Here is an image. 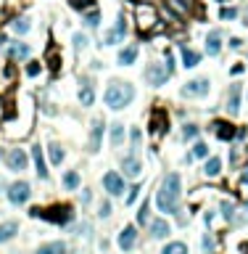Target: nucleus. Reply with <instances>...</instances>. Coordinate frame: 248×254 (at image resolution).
<instances>
[{
  "mask_svg": "<svg viewBox=\"0 0 248 254\" xmlns=\"http://www.w3.org/2000/svg\"><path fill=\"white\" fill-rule=\"evenodd\" d=\"M180 199H182V178L177 172H169L159 186L156 194V206L164 214H177L180 212Z\"/></svg>",
  "mask_w": 248,
  "mask_h": 254,
  "instance_id": "1",
  "label": "nucleus"
},
{
  "mask_svg": "<svg viewBox=\"0 0 248 254\" xmlns=\"http://www.w3.org/2000/svg\"><path fill=\"white\" fill-rule=\"evenodd\" d=\"M135 85L132 82H122V80H111L108 82V88H106V93H103V101L108 109H114V111H119V109H127L129 103L135 101Z\"/></svg>",
  "mask_w": 248,
  "mask_h": 254,
  "instance_id": "2",
  "label": "nucleus"
},
{
  "mask_svg": "<svg viewBox=\"0 0 248 254\" xmlns=\"http://www.w3.org/2000/svg\"><path fill=\"white\" fill-rule=\"evenodd\" d=\"M208 90H211V80L208 77H196V80H188L180 88L182 98H206Z\"/></svg>",
  "mask_w": 248,
  "mask_h": 254,
  "instance_id": "3",
  "label": "nucleus"
},
{
  "mask_svg": "<svg viewBox=\"0 0 248 254\" xmlns=\"http://www.w3.org/2000/svg\"><path fill=\"white\" fill-rule=\"evenodd\" d=\"M35 217H42V220H50L53 225H66V222H72L74 217V212H72V206H53V209H35L32 212Z\"/></svg>",
  "mask_w": 248,
  "mask_h": 254,
  "instance_id": "4",
  "label": "nucleus"
},
{
  "mask_svg": "<svg viewBox=\"0 0 248 254\" xmlns=\"http://www.w3.org/2000/svg\"><path fill=\"white\" fill-rule=\"evenodd\" d=\"M8 202L13 204V206H24L29 199H32V186H29L27 180H16V183H11L8 186Z\"/></svg>",
  "mask_w": 248,
  "mask_h": 254,
  "instance_id": "5",
  "label": "nucleus"
},
{
  "mask_svg": "<svg viewBox=\"0 0 248 254\" xmlns=\"http://www.w3.org/2000/svg\"><path fill=\"white\" fill-rule=\"evenodd\" d=\"M143 77H145V82H148L151 88H161V85H166V80L172 77V72H169L164 64H148L145 72H143Z\"/></svg>",
  "mask_w": 248,
  "mask_h": 254,
  "instance_id": "6",
  "label": "nucleus"
},
{
  "mask_svg": "<svg viewBox=\"0 0 248 254\" xmlns=\"http://www.w3.org/2000/svg\"><path fill=\"white\" fill-rule=\"evenodd\" d=\"M124 37H127V19H124V13H119L116 24L103 32V45H119L124 43Z\"/></svg>",
  "mask_w": 248,
  "mask_h": 254,
  "instance_id": "7",
  "label": "nucleus"
},
{
  "mask_svg": "<svg viewBox=\"0 0 248 254\" xmlns=\"http://www.w3.org/2000/svg\"><path fill=\"white\" fill-rule=\"evenodd\" d=\"M5 164L11 172H24V169H29V153L24 149H11L5 153Z\"/></svg>",
  "mask_w": 248,
  "mask_h": 254,
  "instance_id": "8",
  "label": "nucleus"
},
{
  "mask_svg": "<svg viewBox=\"0 0 248 254\" xmlns=\"http://www.w3.org/2000/svg\"><path fill=\"white\" fill-rule=\"evenodd\" d=\"M103 130H106V122L95 117L92 119V127H90V138H87V151L90 153H98L100 146H103Z\"/></svg>",
  "mask_w": 248,
  "mask_h": 254,
  "instance_id": "9",
  "label": "nucleus"
},
{
  "mask_svg": "<svg viewBox=\"0 0 248 254\" xmlns=\"http://www.w3.org/2000/svg\"><path fill=\"white\" fill-rule=\"evenodd\" d=\"M103 188H106V194L108 196H122L124 194V175L119 172H106L103 175Z\"/></svg>",
  "mask_w": 248,
  "mask_h": 254,
  "instance_id": "10",
  "label": "nucleus"
},
{
  "mask_svg": "<svg viewBox=\"0 0 248 254\" xmlns=\"http://www.w3.org/2000/svg\"><path fill=\"white\" fill-rule=\"evenodd\" d=\"M122 169H124V178H132V180L140 178V172H143V161H140V156L129 151L127 156L122 159Z\"/></svg>",
  "mask_w": 248,
  "mask_h": 254,
  "instance_id": "11",
  "label": "nucleus"
},
{
  "mask_svg": "<svg viewBox=\"0 0 248 254\" xmlns=\"http://www.w3.org/2000/svg\"><path fill=\"white\" fill-rule=\"evenodd\" d=\"M240 93H243L240 82H232L230 90H227V101H224V111H227L230 117H235V114L240 111Z\"/></svg>",
  "mask_w": 248,
  "mask_h": 254,
  "instance_id": "12",
  "label": "nucleus"
},
{
  "mask_svg": "<svg viewBox=\"0 0 248 254\" xmlns=\"http://www.w3.org/2000/svg\"><path fill=\"white\" fill-rule=\"evenodd\" d=\"M29 156H32V161H35L37 178H40V180H48V164H45V151H42V146L35 143L32 151H29Z\"/></svg>",
  "mask_w": 248,
  "mask_h": 254,
  "instance_id": "13",
  "label": "nucleus"
},
{
  "mask_svg": "<svg viewBox=\"0 0 248 254\" xmlns=\"http://www.w3.org/2000/svg\"><path fill=\"white\" fill-rule=\"evenodd\" d=\"M116 244H119V249H122V252L135 249V244H137V228H135V225L122 228V233H119V238H116Z\"/></svg>",
  "mask_w": 248,
  "mask_h": 254,
  "instance_id": "14",
  "label": "nucleus"
},
{
  "mask_svg": "<svg viewBox=\"0 0 248 254\" xmlns=\"http://www.w3.org/2000/svg\"><path fill=\"white\" fill-rule=\"evenodd\" d=\"M222 37H224L222 29H211V32L206 35V53L211 58H216L222 53Z\"/></svg>",
  "mask_w": 248,
  "mask_h": 254,
  "instance_id": "15",
  "label": "nucleus"
},
{
  "mask_svg": "<svg viewBox=\"0 0 248 254\" xmlns=\"http://www.w3.org/2000/svg\"><path fill=\"white\" fill-rule=\"evenodd\" d=\"M166 130H169L166 111H164V109H156V111H153V117H151V133H153V135H164Z\"/></svg>",
  "mask_w": 248,
  "mask_h": 254,
  "instance_id": "16",
  "label": "nucleus"
},
{
  "mask_svg": "<svg viewBox=\"0 0 248 254\" xmlns=\"http://www.w3.org/2000/svg\"><path fill=\"white\" fill-rule=\"evenodd\" d=\"M211 127H214V135L219 138V141H224V143H232V138L238 135V130L232 127L230 122H222V119H216Z\"/></svg>",
  "mask_w": 248,
  "mask_h": 254,
  "instance_id": "17",
  "label": "nucleus"
},
{
  "mask_svg": "<svg viewBox=\"0 0 248 254\" xmlns=\"http://www.w3.org/2000/svg\"><path fill=\"white\" fill-rule=\"evenodd\" d=\"M151 238H156V241H161V238H166L169 233H172V225L166 222V217H159V220H151V228H148Z\"/></svg>",
  "mask_w": 248,
  "mask_h": 254,
  "instance_id": "18",
  "label": "nucleus"
},
{
  "mask_svg": "<svg viewBox=\"0 0 248 254\" xmlns=\"http://www.w3.org/2000/svg\"><path fill=\"white\" fill-rule=\"evenodd\" d=\"M156 21H159V16H156V11L151 8V5H140L137 8V24H140V29H151V27H156Z\"/></svg>",
  "mask_w": 248,
  "mask_h": 254,
  "instance_id": "19",
  "label": "nucleus"
},
{
  "mask_svg": "<svg viewBox=\"0 0 248 254\" xmlns=\"http://www.w3.org/2000/svg\"><path fill=\"white\" fill-rule=\"evenodd\" d=\"M137 56H140V51H137V45H127V48L119 51V56H116V64L119 66H132Z\"/></svg>",
  "mask_w": 248,
  "mask_h": 254,
  "instance_id": "20",
  "label": "nucleus"
},
{
  "mask_svg": "<svg viewBox=\"0 0 248 254\" xmlns=\"http://www.w3.org/2000/svg\"><path fill=\"white\" fill-rule=\"evenodd\" d=\"M16 233H19V222H13V220L0 222V244H8L11 238H16Z\"/></svg>",
  "mask_w": 248,
  "mask_h": 254,
  "instance_id": "21",
  "label": "nucleus"
},
{
  "mask_svg": "<svg viewBox=\"0 0 248 254\" xmlns=\"http://www.w3.org/2000/svg\"><path fill=\"white\" fill-rule=\"evenodd\" d=\"M80 103L82 106H92V103H95V85H92L90 80H84L82 88H80Z\"/></svg>",
  "mask_w": 248,
  "mask_h": 254,
  "instance_id": "22",
  "label": "nucleus"
},
{
  "mask_svg": "<svg viewBox=\"0 0 248 254\" xmlns=\"http://www.w3.org/2000/svg\"><path fill=\"white\" fill-rule=\"evenodd\" d=\"M45 151H48V156H50V164H53V167H61V161L66 159V151H64V146H61V143H56V141H53V143H50Z\"/></svg>",
  "mask_w": 248,
  "mask_h": 254,
  "instance_id": "23",
  "label": "nucleus"
},
{
  "mask_svg": "<svg viewBox=\"0 0 248 254\" xmlns=\"http://www.w3.org/2000/svg\"><path fill=\"white\" fill-rule=\"evenodd\" d=\"M37 254H69V246L64 241H48L37 249Z\"/></svg>",
  "mask_w": 248,
  "mask_h": 254,
  "instance_id": "24",
  "label": "nucleus"
},
{
  "mask_svg": "<svg viewBox=\"0 0 248 254\" xmlns=\"http://www.w3.org/2000/svg\"><path fill=\"white\" fill-rule=\"evenodd\" d=\"M198 64H201V53L193 51V48H185V45H182V66H185V69H196Z\"/></svg>",
  "mask_w": 248,
  "mask_h": 254,
  "instance_id": "25",
  "label": "nucleus"
},
{
  "mask_svg": "<svg viewBox=\"0 0 248 254\" xmlns=\"http://www.w3.org/2000/svg\"><path fill=\"white\" fill-rule=\"evenodd\" d=\"M219 172H222V159L219 156H208L206 164H204V175L206 178H216Z\"/></svg>",
  "mask_w": 248,
  "mask_h": 254,
  "instance_id": "26",
  "label": "nucleus"
},
{
  "mask_svg": "<svg viewBox=\"0 0 248 254\" xmlns=\"http://www.w3.org/2000/svg\"><path fill=\"white\" fill-rule=\"evenodd\" d=\"M124 138H127L124 125H122V122H114V125H111V146H114V149H119V146L124 143Z\"/></svg>",
  "mask_w": 248,
  "mask_h": 254,
  "instance_id": "27",
  "label": "nucleus"
},
{
  "mask_svg": "<svg viewBox=\"0 0 248 254\" xmlns=\"http://www.w3.org/2000/svg\"><path fill=\"white\" fill-rule=\"evenodd\" d=\"M8 53H11V58H16V61H27L29 53H32V48H29L27 43H13Z\"/></svg>",
  "mask_w": 248,
  "mask_h": 254,
  "instance_id": "28",
  "label": "nucleus"
},
{
  "mask_svg": "<svg viewBox=\"0 0 248 254\" xmlns=\"http://www.w3.org/2000/svg\"><path fill=\"white\" fill-rule=\"evenodd\" d=\"M80 172H74V169H69V172L64 175V188L66 191H77V188H80Z\"/></svg>",
  "mask_w": 248,
  "mask_h": 254,
  "instance_id": "29",
  "label": "nucleus"
},
{
  "mask_svg": "<svg viewBox=\"0 0 248 254\" xmlns=\"http://www.w3.org/2000/svg\"><path fill=\"white\" fill-rule=\"evenodd\" d=\"M161 254H188V246L182 241H169L164 249H161Z\"/></svg>",
  "mask_w": 248,
  "mask_h": 254,
  "instance_id": "30",
  "label": "nucleus"
},
{
  "mask_svg": "<svg viewBox=\"0 0 248 254\" xmlns=\"http://www.w3.org/2000/svg\"><path fill=\"white\" fill-rule=\"evenodd\" d=\"M48 64H50L53 72H58V69H61V53H58L56 45H50V48H48Z\"/></svg>",
  "mask_w": 248,
  "mask_h": 254,
  "instance_id": "31",
  "label": "nucleus"
},
{
  "mask_svg": "<svg viewBox=\"0 0 248 254\" xmlns=\"http://www.w3.org/2000/svg\"><path fill=\"white\" fill-rule=\"evenodd\" d=\"M13 32H16V35H27L29 32V29H32V21H29L27 16H21V19H16V21H13Z\"/></svg>",
  "mask_w": 248,
  "mask_h": 254,
  "instance_id": "32",
  "label": "nucleus"
},
{
  "mask_svg": "<svg viewBox=\"0 0 248 254\" xmlns=\"http://www.w3.org/2000/svg\"><path fill=\"white\" fill-rule=\"evenodd\" d=\"M72 43H74V51H84L90 45V37L84 35V32H74L72 35Z\"/></svg>",
  "mask_w": 248,
  "mask_h": 254,
  "instance_id": "33",
  "label": "nucleus"
},
{
  "mask_svg": "<svg viewBox=\"0 0 248 254\" xmlns=\"http://www.w3.org/2000/svg\"><path fill=\"white\" fill-rule=\"evenodd\" d=\"M193 156L196 159H208V143H204V141H196L193 143Z\"/></svg>",
  "mask_w": 248,
  "mask_h": 254,
  "instance_id": "34",
  "label": "nucleus"
},
{
  "mask_svg": "<svg viewBox=\"0 0 248 254\" xmlns=\"http://www.w3.org/2000/svg\"><path fill=\"white\" fill-rule=\"evenodd\" d=\"M82 21H84V27L95 29V27L100 24V13H98L95 8H92V11H87V13H84V16H82Z\"/></svg>",
  "mask_w": 248,
  "mask_h": 254,
  "instance_id": "35",
  "label": "nucleus"
},
{
  "mask_svg": "<svg viewBox=\"0 0 248 254\" xmlns=\"http://www.w3.org/2000/svg\"><path fill=\"white\" fill-rule=\"evenodd\" d=\"M198 135H201V127L193 125V122L182 127V138H185V141H198Z\"/></svg>",
  "mask_w": 248,
  "mask_h": 254,
  "instance_id": "36",
  "label": "nucleus"
},
{
  "mask_svg": "<svg viewBox=\"0 0 248 254\" xmlns=\"http://www.w3.org/2000/svg\"><path fill=\"white\" fill-rule=\"evenodd\" d=\"M129 141H132V153H140V141H143L140 127H132V130H129Z\"/></svg>",
  "mask_w": 248,
  "mask_h": 254,
  "instance_id": "37",
  "label": "nucleus"
},
{
  "mask_svg": "<svg viewBox=\"0 0 248 254\" xmlns=\"http://www.w3.org/2000/svg\"><path fill=\"white\" fill-rule=\"evenodd\" d=\"M235 212H238V206L232 204V202H222V217L227 220V222L235 220Z\"/></svg>",
  "mask_w": 248,
  "mask_h": 254,
  "instance_id": "38",
  "label": "nucleus"
},
{
  "mask_svg": "<svg viewBox=\"0 0 248 254\" xmlns=\"http://www.w3.org/2000/svg\"><path fill=\"white\" fill-rule=\"evenodd\" d=\"M148 217H151V209H148V199H145V202L140 204V209H137V225H145Z\"/></svg>",
  "mask_w": 248,
  "mask_h": 254,
  "instance_id": "39",
  "label": "nucleus"
},
{
  "mask_svg": "<svg viewBox=\"0 0 248 254\" xmlns=\"http://www.w3.org/2000/svg\"><path fill=\"white\" fill-rule=\"evenodd\" d=\"M169 8H174L177 13H188L190 11V0H169Z\"/></svg>",
  "mask_w": 248,
  "mask_h": 254,
  "instance_id": "40",
  "label": "nucleus"
},
{
  "mask_svg": "<svg viewBox=\"0 0 248 254\" xmlns=\"http://www.w3.org/2000/svg\"><path fill=\"white\" fill-rule=\"evenodd\" d=\"M69 5L77 11H87V8H95V0H69Z\"/></svg>",
  "mask_w": 248,
  "mask_h": 254,
  "instance_id": "41",
  "label": "nucleus"
},
{
  "mask_svg": "<svg viewBox=\"0 0 248 254\" xmlns=\"http://www.w3.org/2000/svg\"><path fill=\"white\" fill-rule=\"evenodd\" d=\"M219 19H222V21H235V19H238V8H232V5H230V8H227V5H222Z\"/></svg>",
  "mask_w": 248,
  "mask_h": 254,
  "instance_id": "42",
  "label": "nucleus"
},
{
  "mask_svg": "<svg viewBox=\"0 0 248 254\" xmlns=\"http://www.w3.org/2000/svg\"><path fill=\"white\" fill-rule=\"evenodd\" d=\"M42 72V64L40 61H29V66H27V77H37Z\"/></svg>",
  "mask_w": 248,
  "mask_h": 254,
  "instance_id": "43",
  "label": "nucleus"
},
{
  "mask_svg": "<svg viewBox=\"0 0 248 254\" xmlns=\"http://www.w3.org/2000/svg\"><path fill=\"white\" fill-rule=\"evenodd\" d=\"M98 217H111V202H100V206H98Z\"/></svg>",
  "mask_w": 248,
  "mask_h": 254,
  "instance_id": "44",
  "label": "nucleus"
},
{
  "mask_svg": "<svg viewBox=\"0 0 248 254\" xmlns=\"http://www.w3.org/2000/svg\"><path fill=\"white\" fill-rule=\"evenodd\" d=\"M201 246H204V252H206V254H211V252H214V238L206 233V236H204V241H201Z\"/></svg>",
  "mask_w": 248,
  "mask_h": 254,
  "instance_id": "45",
  "label": "nucleus"
},
{
  "mask_svg": "<svg viewBox=\"0 0 248 254\" xmlns=\"http://www.w3.org/2000/svg\"><path fill=\"white\" fill-rule=\"evenodd\" d=\"M137 196H140V186H132V188H129V194H127V204H135Z\"/></svg>",
  "mask_w": 248,
  "mask_h": 254,
  "instance_id": "46",
  "label": "nucleus"
},
{
  "mask_svg": "<svg viewBox=\"0 0 248 254\" xmlns=\"http://www.w3.org/2000/svg\"><path fill=\"white\" fill-rule=\"evenodd\" d=\"M164 61H166V64H164V66L169 69V72H174V56H172V53H169V51L164 53Z\"/></svg>",
  "mask_w": 248,
  "mask_h": 254,
  "instance_id": "47",
  "label": "nucleus"
},
{
  "mask_svg": "<svg viewBox=\"0 0 248 254\" xmlns=\"http://www.w3.org/2000/svg\"><path fill=\"white\" fill-rule=\"evenodd\" d=\"M240 45H243V40H240V37H230V48H232V51H238Z\"/></svg>",
  "mask_w": 248,
  "mask_h": 254,
  "instance_id": "48",
  "label": "nucleus"
},
{
  "mask_svg": "<svg viewBox=\"0 0 248 254\" xmlns=\"http://www.w3.org/2000/svg\"><path fill=\"white\" fill-rule=\"evenodd\" d=\"M90 199H92L90 191H82V204H90Z\"/></svg>",
  "mask_w": 248,
  "mask_h": 254,
  "instance_id": "49",
  "label": "nucleus"
},
{
  "mask_svg": "<svg viewBox=\"0 0 248 254\" xmlns=\"http://www.w3.org/2000/svg\"><path fill=\"white\" fill-rule=\"evenodd\" d=\"M230 72H232V74H240V72H243V64H235V66L230 69Z\"/></svg>",
  "mask_w": 248,
  "mask_h": 254,
  "instance_id": "50",
  "label": "nucleus"
},
{
  "mask_svg": "<svg viewBox=\"0 0 248 254\" xmlns=\"http://www.w3.org/2000/svg\"><path fill=\"white\" fill-rule=\"evenodd\" d=\"M240 183H243V186H248V169L243 172V178H240Z\"/></svg>",
  "mask_w": 248,
  "mask_h": 254,
  "instance_id": "51",
  "label": "nucleus"
},
{
  "mask_svg": "<svg viewBox=\"0 0 248 254\" xmlns=\"http://www.w3.org/2000/svg\"><path fill=\"white\" fill-rule=\"evenodd\" d=\"M243 209H246V217H248V202H246V206H243Z\"/></svg>",
  "mask_w": 248,
  "mask_h": 254,
  "instance_id": "52",
  "label": "nucleus"
},
{
  "mask_svg": "<svg viewBox=\"0 0 248 254\" xmlns=\"http://www.w3.org/2000/svg\"><path fill=\"white\" fill-rule=\"evenodd\" d=\"M216 3H227V0H216Z\"/></svg>",
  "mask_w": 248,
  "mask_h": 254,
  "instance_id": "53",
  "label": "nucleus"
},
{
  "mask_svg": "<svg viewBox=\"0 0 248 254\" xmlns=\"http://www.w3.org/2000/svg\"><path fill=\"white\" fill-rule=\"evenodd\" d=\"M246 98H248V96H246Z\"/></svg>",
  "mask_w": 248,
  "mask_h": 254,
  "instance_id": "54",
  "label": "nucleus"
}]
</instances>
